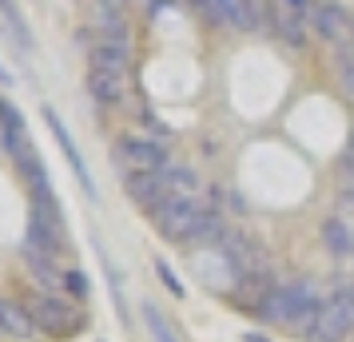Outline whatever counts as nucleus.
<instances>
[{"mask_svg": "<svg viewBox=\"0 0 354 342\" xmlns=\"http://www.w3.org/2000/svg\"><path fill=\"white\" fill-rule=\"evenodd\" d=\"M338 76H342V84H346V92H354V52L338 56Z\"/></svg>", "mask_w": 354, "mask_h": 342, "instance_id": "412c9836", "label": "nucleus"}, {"mask_svg": "<svg viewBox=\"0 0 354 342\" xmlns=\"http://www.w3.org/2000/svg\"><path fill=\"white\" fill-rule=\"evenodd\" d=\"M28 227L52 247L64 243V215L56 207V199H32V223H28Z\"/></svg>", "mask_w": 354, "mask_h": 342, "instance_id": "6e6552de", "label": "nucleus"}, {"mask_svg": "<svg viewBox=\"0 0 354 342\" xmlns=\"http://www.w3.org/2000/svg\"><path fill=\"white\" fill-rule=\"evenodd\" d=\"M156 271H160V278H163V287H167V291H171V294H183V283L176 278V271H171L167 263H156Z\"/></svg>", "mask_w": 354, "mask_h": 342, "instance_id": "4be33fe9", "label": "nucleus"}, {"mask_svg": "<svg viewBox=\"0 0 354 342\" xmlns=\"http://www.w3.org/2000/svg\"><path fill=\"white\" fill-rule=\"evenodd\" d=\"M144 319H147V326H151V334H156V342H179V334L167 326V319H163L156 307H144Z\"/></svg>", "mask_w": 354, "mask_h": 342, "instance_id": "6ab92c4d", "label": "nucleus"}, {"mask_svg": "<svg viewBox=\"0 0 354 342\" xmlns=\"http://www.w3.org/2000/svg\"><path fill=\"white\" fill-rule=\"evenodd\" d=\"M88 96L104 104V108H115L120 99H124V76H115V72H104V68H88Z\"/></svg>", "mask_w": 354, "mask_h": 342, "instance_id": "9b49d317", "label": "nucleus"}, {"mask_svg": "<svg viewBox=\"0 0 354 342\" xmlns=\"http://www.w3.org/2000/svg\"><path fill=\"white\" fill-rule=\"evenodd\" d=\"M112 155L120 167L128 171H163L167 167V147L156 140H140V135H124L112 144Z\"/></svg>", "mask_w": 354, "mask_h": 342, "instance_id": "423d86ee", "label": "nucleus"}, {"mask_svg": "<svg viewBox=\"0 0 354 342\" xmlns=\"http://www.w3.org/2000/svg\"><path fill=\"white\" fill-rule=\"evenodd\" d=\"M0 334H4V330H0Z\"/></svg>", "mask_w": 354, "mask_h": 342, "instance_id": "bb28decb", "label": "nucleus"}, {"mask_svg": "<svg viewBox=\"0 0 354 342\" xmlns=\"http://www.w3.org/2000/svg\"><path fill=\"white\" fill-rule=\"evenodd\" d=\"M274 36L287 44V48H303L306 44V20L299 8H283L279 17H274Z\"/></svg>", "mask_w": 354, "mask_h": 342, "instance_id": "dca6fc26", "label": "nucleus"}, {"mask_svg": "<svg viewBox=\"0 0 354 342\" xmlns=\"http://www.w3.org/2000/svg\"><path fill=\"white\" fill-rule=\"evenodd\" d=\"M100 8H112V12H124V4H128V0H96Z\"/></svg>", "mask_w": 354, "mask_h": 342, "instance_id": "5701e85b", "label": "nucleus"}, {"mask_svg": "<svg viewBox=\"0 0 354 342\" xmlns=\"http://www.w3.org/2000/svg\"><path fill=\"white\" fill-rule=\"evenodd\" d=\"M271 291H274L271 271H255V275L239 278V294H235V307H239V310H251V314H259V310H263V303L271 298Z\"/></svg>", "mask_w": 354, "mask_h": 342, "instance_id": "9d476101", "label": "nucleus"}, {"mask_svg": "<svg viewBox=\"0 0 354 342\" xmlns=\"http://www.w3.org/2000/svg\"><path fill=\"white\" fill-rule=\"evenodd\" d=\"M163 175H167V187H171V196H187V199H195V191H199V175H195L192 167L167 163V167H163Z\"/></svg>", "mask_w": 354, "mask_h": 342, "instance_id": "a211bd4d", "label": "nucleus"}, {"mask_svg": "<svg viewBox=\"0 0 354 342\" xmlns=\"http://www.w3.org/2000/svg\"><path fill=\"white\" fill-rule=\"evenodd\" d=\"M0 80H4V84H8V72H0Z\"/></svg>", "mask_w": 354, "mask_h": 342, "instance_id": "a878e982", "label": "nucleus"}, {"mask_svg": "<svg viewBox=\"0 0 354 342\" xmlns=\"http://www.w3.org/2000/svg\"><path fill=\"white\" fill-rule=\"evenodd\" d=\"M203 8L215 24L239 28V32H267L271 28L263 0H203Z\"/></svg>", "mask_w": 354, "mask_h": 342, "instance_id": "7ed1b4c3", "label": "nucleus"}, {"mask_svg": "<svg viewBox=\"0 0 354 342\" xmlns=\"http://www.w3.org/2000/svg\"><path fill=\"white\" fill-rule=\"evenodd\" d=\"M44 120H48V128H52V135H56V144L64 147V155H68V163H72V171H76V180L84 183V191L88 196H96V183H92V175H88V167H84V160H80V151H76V144H72V135H68V128L56 120V112H44Z\"/></svg>", "mask_w": 354, "mask_h": 342, "instance_id": "ddd939ff", "label": "nucleus"}, {"mask_svg": "<svg viewBox=\"0 0 354 342\" xmlns=\"http://www.w3.org/2000/svg\"><path fill=\"white\" fill-rule=\"evenodd\" d=\"M199 215H203V207L195 203V199L187 196H167L151 211V219H156V227H160L163 239H171V243H187V235H192V227L199 223Z\"/></svg>", "mask_w": 354, "mask_h": 342, "instance_id": "20e7f679", "label": "nucleus"}, {"mask_svg": "<svg viewBox=\"0 0 354 342\" xmlns=\"http://www.w3.org/2000/svg\"><path fill=\"white\" fill-rule=\"evenodd\" d=\"M351 330H354V291H338L335 298L322 303V310L303 334L310 342H342Z\"/></svg>", "mask_w": 354, "mask_h": 342, "instance_id": "f257e3e1", "label": "nucleus"}, {"mask_svg": "<svg viewBox=\"0 0 354 342\" xmlns=\"http://www.w3.org/2000/svg\"><path fill=\"white\" fill-rule=\"evenodd\" d=\"M28 310H32V319H36V330H44L52 339H72L84 323V314L68 303L64 294H36L32 303H28Z\"/></svg>", "mask_w": 354, "mask_h": 342, "instance_id": "f03ea898", "label": "nucleus"}, {"mask_svg": "<svg viewBox=\"0 0 354 342\" xmlns=\"http://www.w3.org/2000/svg\"><path fill=\"white\" fill-rule=\"evenodd\" d=\"M160 8H167V0H147V12H160Z\"/></svg>", "mask_w": 354, "mask_h": 342, "instance_id": "b1692460", "label": "nucleus"}, {"mask_svg": "<svg viewBox=\"0 0 354 342\" xmlns=\"http://www.w3.org/2000/svg\"><path fill=\"white\" fill-rule=\"evenodd\" d=\"M219 251H223V259L231 263L235 278H247V275H255V271H267V251H263L259 239H251L247 231L227 227V235L219 239Z\"/></svg>", "mask_w": 354, "mask_h": 342, "instance_id": "39448f33", "label": "nucleus"}, {"mask_svg": "<svg viewBox=\"0 0 354 342\" xmlns=\"http://www.w3.org/2000/svg\"><path fill=\"white\" fill-rule=\"evenodd\" d=\"M0 330L8 339H32L36 334V319L28 307H20L12 298H0Z\"/></svg>", "mask_w": 354, "mask_h": 342, "instance_id": "f8f14e48", "label": "nucleus"}, {"mask_svg": "<svg viewBox=\"0 0 354 342\" xmlns=\"http://www.w3.org/2000/svg\"><path fill=\"white\" fill-rule=\"evenodd\" d=\"M124 191L131 196V203H140L147 211H156L163 199L171 196L163 171H128V175H124Z\"/></svg>", "mask_w": 354, "mask_h": 342, "instance_id": "0eeeda50", "label": "nucleus"}, {"mask_svg": "<svg viewBox=\"0 0 354 342\" xmlns=\"http://www.w3.org/2000/svg\"><path fill=\"white\" fill-rule=\"evenodd\" d=\"M243 342H267V339H263L259 330H247V334H243Z\"/></svg>", "mask_w": 354, "mask_h": 342, "instance_id": "393cba45", "label": "nucleus"}, {"mask_svg": "<svg viewBox=\"0 0 354 342\" xmlns=\"http://www.w3.org/2000/svg\"><path fill=\"white\" fill-rule=\"evenodd\" d=\"M227 235V223H223V215L219 211H207V207H203V215H199V223H195L192 227V235H187V243H215L219 247V239H223Z\"/></svg>", "mask_w": 354, "mask_h": 342, "instance_id": "f3484780", "label": "nucleus"}, {"mask_svg": "<svg viewBox=\"0 0 354 342\" xmlns=\"http://www.w3.org/2000/svg\"><path fill=\"white\" fill-rule=\"evenodd\" d=\"M322 243L335 259H351L354 255V227L346 219H326L322 223Z\"/></svg>", "mask_w": 354, "mask_h": 342, "instance_id": "2eb2a0df", "label": "nucleus"}, {"mask_svg": "<svg viewBox=\"0 0 354 342\" xmlns=\"http://www.w3.org/2000/svg\"><path fill=\"white\" fill-rule=\"evenodd\" d=\"M310 24H315V36L330 40V44H338V40H346V36H351V17H346L338 4H315Z\"/></svg>", "mask_w": 354, "mask_h": 342, "instance_id": "1a4fd4ad", "label": "nucleus"}, {"mask_svg": "<svg viewBox=\"0 0 354 342\" xmlns=\"http://www.w3.org/2000/svg\"><path fill=\"white\" fill-rule=\"evenodd\" d=\"M92 68H104V72H115L124 76L128 72V44H112V40H96L92 52H88Z\"/></svg>", "mask_w": 354, "mask_h": 342, "instance_id": "4468645a", "label": "nucleus"}, {"mask_svg": "<svg viewBox=\"0 0 354 342\" xmlns=\"http://www.w3.org/2000/svg\"><path fill=\"white\" fill-rule=\"evenodd\" d=\"M64 291L72 294V298H88V278H84L80 271H68L64 275Z\"/></svg>", "mask_w": 354, "mask_h": 342, "instance_id": "aec40b11", "label": "nucleus"}]
</instances>
